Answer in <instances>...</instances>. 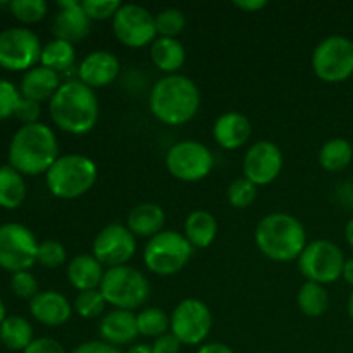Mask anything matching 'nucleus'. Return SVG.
Masks as SVG:
<instances>
[{"mask_svg": "<svg viewBox=\"0 0 353 353\" xmlns=\"http://www.w3.org/2000/svg\"><path fill=\"white\" fill-rule=\"evenodd\" d=\"M57 159V138L54 130L43 123L24 124L10 140L9 165H12L21 174H47Z\"/></svg>", "mask_w": 353, "mask_h": 353, "instance_id": "nucleus-1", "label": "nucleus"}, {"mask_svg": "<svg viewBox=\"0 0 353 353\" xmlns=\"http://www.w3.org/2000/svg\"><path fill=\"white\" fill-rule=\"evenodd\" d=\"M200 90L193 79L183 74H168L157 79L150 92V110L168 126H183L200 109Z\"/></svg>", "mask_w": 353, "mask_h": 353, "instance_id": "nucleus-2", "label": "nucleus"}, {"mask_svg": "<svg viewBox=\"0 0 353 353\" xmlns=\"http://www.w3.org/2000/svg\"><path fill=\"white\" fill-rule=\"evenodd\" d=\"M48 114L55 126L69 134H86L99 121V100L95 90L81 81L62 83L48 102Z\"/></svg>", "mask_w": 353, "mask_h": 353, "instance_id": "nucleus-3", "label": "nucleus"}, {"mask_svg": "<svg viewBox=\"0 0 353 353\" xmlns=\"http://www.w3.org/2000/svg\"><path fill=\"white\" fill-rule=\"evenodd\" d=\"M255 245L274 262L299 261L307 247V233L295 216L286 212L268 214L255 228Z\"/></svg>", "mask_w": 353, "mask_h": 353, "instance_id": "nucleus-4", "label": "nucleus"}, {"mask_svg": "<svg viewBox=\"0 0 353 353\" xmlns=\"http://www.w3.org/2000/svg\"><path fill=\"white\" fill-rule=\"evenodd\" d=\"M99 169L86 155H62L45 174L48 192L62 200H74L88 193L97 183Z\"/></svg>", "mask_w": 353, "mask_h": 353, "instance_id": "nucleus-5", "label": "nucleus"}, {"mask_svg": "<svg viewBox=\"0 0 353 353\" xmlns=\"http://www.w3.org/2000/svg\"><path fill=\"white\" fill-rule=\"evenodd\" d=\"M99 290L109 305L130 312L147 303L150 296V283L147 276L131 265L107 269Z\"/></svg>", "mask_w": 353, "mask_h": 353, "instance_id": "nucleus-6", "label": "nucleus"}, {"mask_svg": "<svg viewBox=\"0 0 353 353\" xmlns=\"http://www.w3.org/2000/svg\"><path fill=\"white\" fill-rule=\"evenodd\" d=\"M192 252L193 247L185 234L164 230L148 240L143 252V262L152 274L172 276L188 264Z\"/></svg>", "mask_w": 353, "mask_h": 353, "instance_id": "nucleus-7", "label": "nucleus"}, {"mask_svg": "<svg viewBox=\"0 0 353 353\" xmlns=\"http://www.w3.org/2000/svg\"><path fill=\"white\" fill-rule=\"evenodd\" d=\"M314 74L326 83H341L353 74V41L333 34L319 41L312 54Z\"/></svg>", "mask_w": 353, "mask_h": 353, "instance_id": "nucleus-8", "label": "nucleus"}, {"mask_svg": "<svg viewBox=\"0 0 353 353\" xmlns=\"http://www.w3.org/2000/svg\"><path fill=\"white\" fill-rule=\"evenodd\" d=\"M343 250L330 240H316L307 243L305 250L299 257V269L307 281L330 285L343 276Z\"/></svg>", "mask_w": 353, "mask_h": 353, "instance_id": "nucleus-9", "label": "nucleus"}, {"mask_svg": "<svg viewBox=\"0 0 353 353\" xmlns=\"http://www.w3.org/2000/svg\"><path fill=\"white\" fill-rule=\"evenodd\" d=\"M165 168L179 181H202L212 171L214 155L200 141H178L165 154Z\"/></svg>", "mask_w": 353, "mask_h": 353, "instance_id": "nucleus-10", "label": "nucleus"}, {"mask_svg": "<svg viewBox=\"0 0 353 353\" xmlns=\"http://www.w3.org/2000/svg\"><path fill=\"white\" fill-rule=\"evenodd\" d=\"M38 241L26 226L7 223L0 226V268L6 271L23 272L33 268L38 255Z\"/></svg>", "mask_w": 353, "mask_h": 353, "instance_id": "nucleus-11", "label": "nucleus"}, {"mask_svg": "<svg viewBox=\"0 0 353 353\" xmlns=\"http://www.w3.org/2000/svg\"><path fill=\"white\" fill-rule=\"evenodd\" d=\"M41 43L28 28H9L0 33V65L7 71H30L40 62Z\"/></svg>", "mask_w": 353, "mask_h": 353, "instance_id": "nucleus-12", "label": "nucleus"}, {"mask_svg": "<svg viewBox=\"0 0 353 353\" xmlns=\"http://www.w3.org/2000/svg\"><path fill=\"white\" fill-rule=\"evenodd\" d=\"M112 30L117 40L130 48H141L157 38L155 16L137 3H123L112 17Z\"/></svg>", "mask_w": 353, "mask_h": 353, "instance_id": "nucleus-13", "label": "nucleus"}, {"mask_svg": "<svg viewBox=\"0 0 353 353\" xmlns=\"http://www.w3.org/2000/svg\"><path fill=\"white\" fill-rule=\"evenodd\" d=\"M212 327L210 309L199 299H185L171 314V333L181 345H200Z\"/></svg>", "mask_w": 353, "mask_h": 353, "instance_id": "nucleus-14", "label": "nucleus"}, {"mask_svg": "<svg viewBox=\"0 0 353 353\" xmlns=\"http://www.w3.org/2000/svg\"><path fill=\"white\" fill-rule=\"evenodd\" d=\"M93 257L107 269L128 265L137 254V238L119 223H112L103 228L93 240Z\"/></svg>", "mask_w": 353, "mask_h": 353, "instance_id": "nucleus-15", "label": "nucleus"}, {"mask_svg": "<svg viewBox=\"0 0 353 353\" xmlns=\"http://www.w3.org/2000/svg\"><path fill=\"white\" fill-rule=\"evenodd\" d=\"M283 169V154L272 141L261 140L252 145L243 159V176L255 186H268L278 179Z\"/></svg>", "mask_w": 353, "mask_h": 353, "instance_id": "nucleus-16", "label": "nucleus"}, {"mask_svg": "<svg viewBox=\"0 0 353 353\" xmlns=\"http://www.w3.org/2000/svg\"><path fill=\"white\" fill-rule=\"evenodd\" d=\"M90 30H92V19L83 10L81 2L76 0L59 2V12L52 23L55 38L74 45L76 41L85 40L90 34Z\"/></svg>", "mask_w": 353, "mask_h": 353, "instance_id": "nucleus-17", "label": "nucleus"}, {"mask_svg": "<svg viewBox=\"0 0 353 353\" xmlns=\"http://www.w3.org/2000/svg\"><path fill=\"white\" fill-rule=\"evenodd\" d=\"M121 72V62L112 52L95 50L86 55L78 69L79 81L88 88H105L117 79Z\"/></svg>", "mask_w": 353, "mask_h": 353, "instance_id": "nucleus-18", "label": "nucleus"}, {"mask_svg": "<svg viewBox=\"0 0 353 353\" xmlns=\"http://www.w3.org/2000/svg\"><path fill=\"white\" fill-rule=\"evenodd\" d=\"M252 134V124L245 114L230 110L221 114L212 128V137L216 143L224 150H236L241 148Z\"/></svg>", "mask_w": 353, "mask_h": 353, "instance_id": "nucleus-19", "label": "nucleus"}, {"mask_svg": "<svg viewBox=\"0 0 353 353\" xmlns=\"http://www.w3.org/2000/svg\"><path fill=\"white\" fill-rule=\"evenodd\" d=\"M30 312L38 323L45 326H62L71 319L72 307L62 293L47 290L40 292L33 300H30Z\"/></svg>", "mask_w": 353, "mask_h": 353, "instance_id": "nucleus-20", "label": "nucleus"}, {"mask_svg": "<svg viewBox=\"0 0 353 353\" xmlns=\"http://www.w3.org/2000/svg\"><path fill=\"white\" fill-rule=\"evenodd\" d=\"M100 336L102 341L119 348L121 345H130L137 340L138 324L137 316L130 310L114 309L110 312H105L100 319Z\"/></svg>", "mask_w": 353, "mask_h": 353, "instance_id": "nucleus-21", "label": "nucleus"}, {"mask_svg": "<svg viewBox=\"0 0 353 353\" xmlns=\"http://www.w3.org/2000/svg\"><path fill=\"white\" fill-rule=\"evenodd\" d=\"M61 86L62 83L59 72L43 68V65H34L33 69L24 72L23 79H21L19 92L23 99L41 103L47 102V100L50 102L52 97L57 93Z\"/></svg>", "mask_w": 353, "mask_h": 353, "instance_id": "nucleus-22", "label": "nucleus"}, {"mask_svg": "<svg viewBox=\"0 0 353 353\" xmlns=\"http://www.w3.org/2000/svg\"><path fill=\"white\" fill-rule=\"evenodd\" d=\"M165 212L161 205L152 202L138 203L128 214L126 228L134 234V238H154L164 231Z\"/></svg>", "mask_w": 353, "mask_h": 353, "instance_id": "nucleus-23", "label": "nucleus"}, {"mask_svg": "<svg viewBox=\"0 0 353 353\" xmlns=\"http://www.w3.org/2000/svg\"><path fill=\"white\" fill-rule=\"evenodd\" d=\"M103 274V265L90 254L76 255L68 264V279L78 292L99 290Z\"/></svg>", "mask_w": 353, "mask_h": 353, "instance_id": "nucleus-24", "label": "nucleus"}, {"mask_svg": "<svg viewBox=\"0 0 353 353\" xmlns=\"http://www.w3.org/2000/svg\"><path fill=\"white\" fill-rule=\"evenodd\" d=\"M150 59L159 71L168 74H178L186 61V50L178 38L157 37L150 45Z\"/></svg>", "mask_w": 353, "mask_h": 353, "instance_id": "nucleus-25", "label": "nucleus"}, {"mask_svg": "<svg viewBox=\"0 0 353 353\" xmlns=\"http://www.w3.org/2000/svg\"><path fill=\"white\" fill-rule=\"evenodd\" d=\"M217 219L207 210H193L185 221V238L193 248H207L217 236Z\"/></svg>", "mask_w": 353, "mask_h": 353, "instance_id": "nucleus-26", "label": "nucleus"}, {"mask_svg": "<svg viewBox=\"0 0 353 353\" xmlns=\"http://www.w3.org/2000/svg\"><path fill=\"white\" fill-rule=\"evenodd\" d=\"M26 199V183L23 174L12 165L0 168V207L14 210Z\"/></svg>", "mask_w": 353, "mask_h": 353, "instance_id": "nucleus-27", "label": "nucleus"}, {"mask_svg": "<svg viewBox=\"0 0 353 353\" xmlns=\"http://www.w3.org/2000/svg\"><path fill=\"white\" fill-rule=\"evenodd\" d=\"M0 341L12 352H24L33 341V327L24 317L9 316L0 324Z\"/></svg>", "mask_w": 353, "mask_h": 353, "instance_id": "nucleus-28", "label": "nucleus"}, {"mask_svg": "<svg viewBox=\"0 0 353 353\" xmlns=\"http://www.w3.org/2000/svg\"><path fill=\"white\" fill-rule=\"evenodd\" d=\"M353 159V147L345 138H331L321 147L319 164L330 172H340L350 165Z\"/></svg>", "mask_w": 353, "mask_h": 353, "instance_id": "nucleus-29", "label": "nucleus"}, {"mask_svg": "<svg viewBox=\"0 0 353 353\" xmlns=\"http://www.w3.org/2000/svg\"><path fill=\"white\" fill-rule=\"evenodd\" d=\"M76 61V50L74 45L69 43V41L59 40L54 38L48 43L43 45L40 55V65L43 68L52 69L55 72L65 71V69L71 68Z\"/></svg>", "mask_w": 353, "mask_h": 353, "instance_id": "nucleus-30", "label": "nucleus"}, {"mask_svg": "<svg viewBox=\"0 0 353 353\" xmlns=\"http://www.w3.org/2000/svg\"><path fill=\"white\" fill-rule=\"evenodd\" d=\"M296 303L307 317H321L330 309V295L323 285L307 281L300 286Z\"/></svg>", "mask_w": 353, "mask_h": 353, "instance_id": "nucleus-31", "label": "nucleus"}, {"mask_svg": "<svg viewBox=\"0 0 353 353\" xmlns=\"http://www.w3.org/2000/svg\"><path fill=\"white\" fill-rule=\"evenodd\" d=\"M138 333L147 338H161L171 330V316L157 307H148L137 316Z\"/></svg>", "mask_w": 353, "mask_h": 353, "instance_id": "nucleus-32", "label": "nucleus"}, {"mask_svg": "<svg viewBox=\"0 0 353 353\" xmlns=\"http://www.w3.org/2000/svg\"><path fill=\"white\" fill-rule=\"evenodd\" d=\"M186 26V17L176 7H168L162 9L161 12L155 16V30H157V37L164 38H178V34L183 33Z\"/></svg>", "mask_w": 353, "mask_h": 353, "instance_id": "nucleus-33", "label": "nucleus"}, {"mask_svg": "<svg viewBox=\"0 0 353 353\" xmlns=\"http://www.w3.org/2000/svg\"><path fill=\"white\" fill-rule=\"evenodd\" d=\"M107 302L100 290H88L79 292L74 300V310L83 319H93V317L103 316Z\"/></svg>", "mask_w": 353, "mask_h": 353, "instance_id": "nucleus-34", "label": "nucleus"}, {"mask_svg": "<svg viewBox=\"0 0 353 353\" xmlns=\"http://www.w3.org/2000/svg\"><path fill=\"white\" fill-rule=\"evenodd\" d=\"M9 9L12 16L24 24L40 23L48 12L45 0H14L10 2Z\"/></svg>", "mask_w": 353, "mask_h": 353, "instance_id": "nucleus-35", "label": "nucleus"}, {"mask_svg": "<svg viewBox=\"0 0 353 353\" xmlns=\"http://www.w3.org/2000/svg\"><path fill=\"white\" fill-rule=\"evenodd\" d=\"M257 190L259 186H255L245 176H241V178H236L228 186V202L234 209H247L257 199Z\"/></svg>", "mask_w": 353, "mask_h": 353, "instance_id": "nucleus-36", "label": "nucleus"}, {"mask_svg": "<svg viewBox=\"0 0 353 353\" xmlns=\"http://www.w3.org/2000/svg\"><path fill=\"white\" fill-rule=\"evenodd\" d=\"M68 259V254H65L64 245L59 243L55 240H47L41 241L38 245V255H37V262H40L43 268L48 269H55L61 268L62 264Z\"/></svg>", "mask_w": 353, "mask_h": 353, "instance_id": "nucleus-37", "label": "nucleus"}, {"mask_svg": "<svg viewBox=\"0 0 353 353\" xmlns=\"http://www.w3.org/2000/svg\"><path fill=\"white\" fill-rule=\"evenodd\" d=\"M21 99L23 95L14 83L0 79V121L16 114Z\"/></svg>", "mask_w": 353, "mask_h": 353, "instance_id": "nucleus-38", "label": "nucleus"}, {"mask_svg": "<svg viewBox=\"0 0 353 353\" xmlns=\"http://www.w3.org/2000/svg\"><path fill=\"white\" fill-rule=\"evenodd\" d=\"M123 3L116 0H83L81 7L92 21H105L116 16Z\"/></svg>", "mask_w": 353, "mask_h": 353, "instance_id": "nucleus-39", "label": "nucleus"}, {"mask_svg": "<svg viewBox=\"0 0 353 353\" xmlns=\"http://www.w3.org/2000/svg\"><path fill=\"white\" fill-rule=\"evenodd\" d=\"M10 288H12L14 295L19 296V299L24 300H33L34 296L38 295V281L34 279V276L31 274L30 271L16 272L12 274V279H10Z\"/></svg>", "mask_w": 353, "mask_h": 353, "instance_id": "nucleus-40", "label": "nucleus"}, {"mask_svg": "<svg viewBox=\"0 0 353 353\" xmlns=\"http://www.w3.org/2000/svg\"><path fill=\"white\" fill-rule=\"evenodd\" d=\"M40 103L33 102V100H28V99H21L19 105H17V110L14 116L24 124H34V123H40Z\"/></svg>", "mask_w": 353, "mask_h": 353, "instance_id": "nucleus-41", "label": "nucleus"}, {"mask_svg": "<svg viewBox=\"0 0 353 353\" xmlns=\"http://www.w3.org/2000/svg\"><path fill=\"white\" fill-rule=\"evenodd\" d=\"M23 353H68L54 338H37Z\"/></svg>", "mask_w": 353, "mask_h": 353, "instance_id": "nucleus-42", "label": "nucleus"}, {"mask_svg": "<svg viewBox=\"0 0 353 353\" xmlns=\"http://www.w3.org/2000/svg\"><path fill=\"white\" fill-rule=\"evenodd\" d=\"M152 350H154V353H179L181 343L172 333H165L154 341Z\"/></svg>", "mask_w": 353, "mask_h": 353, "instance_id": "nucleus-43", "label": "nucleus"}, {"mask_svg": "<svg viewBox=\"0 0 353 353\" xmlns=\"http://www.w3.org/2000/svg\"><path fill=\"white\" fill-rule=\"evenodd\" d=\"M71 353H123L117 347L105 343V341H86L76 347Z\"/></svg>", "mask_w": 353, "mask_h": 353, "instance_id": "nucleus-44", "label": "nucleus"}, {"mask_svg": "<svg viewBox=\"0 0 353 353\" xmlns=\"http://www.w3.org/2000/svg\"><path fill=\"white\" fill-rule=\"evenodd\" d=\"M234 6L245 12H255V10L264 9L268 2L265 0H238V2H234Z\"/></svg>", "mask_w": 353, "mask_h": 353, "instance_id": "nucleus-45", "label": "nucleus"}, {"mask_svg": "<svg viewBox=\"0 0 353 353\" xmlns=\"http://www.w3.org/2000/svg\"><path fill=\"white\" fill-rule=\"evenodd\" d=\"M196 353H234L233 348H230L224 343H205L199 348Z\"/></svg>", "mask_w": 353, "mask_h": 353, "instance_id": "nucleus-46", "label": "nucleus"}, {"mask_svg": "<svg viewBox=\"0 0 353 353\" xmlns=\"http://www.w3.org/2000/svg\"><path fill=\"white\" fill-rule=\"evenodd\" d=\"M341 278L348 283V285L353 286V259H348L345 262V268H343V276Z\"/></svg>", "mask_w": 353, "mask_h": 353, "instance_id": "nucleus-47", "label": "nucleus"}, {"mask_svg": "<svg viewBox=\"0 0 353 353\" xmlns=\"http://www.w3.org/2000/svg\"><path fill=\"white\" fill-rule=\"evenodd\" d=\"M126 353H154L150 345H133V347L128 348Z\"/></svg>", "mask_w": 353, "mask_h": 353, "instance_id": "nucleus-48", "label": "nucleus"}, {"mask_svg": "<svg viewBox=\"0 0 353 353\" xmlns=\"http://www.w3.org/2000/svg\"><path fill=\"white\" fill-rule=\"evenodd\" d=\"M345 238H347V243L350 245V248L353 250V219H350L345 226Z\"/></svg>", "mask_w": 353, "mask_h": 353, "instance_id": "nucleus-49", "label": "nucleus"}, {"mask_svg": "<svg viewBox=\"0 0 353 353\" xmlns=\"http://www.w3.org/2000/svg\"><path fill=\"white\" fill-rule=\"evenodd\" d=\"M6 305H3V302H2V299H0V324L3 323V321H6Z\"/></svg>", "mask_w": 353, "mask_h": 353, "instance_id": "nucleus-50", "label": "nucleus"}, {"mask_svg": "<svg viewBox=\"0 0 353 353\" xmlns=\"http://www.w3.org/2000/svg\"><path fill=\"white\" fill-rule=\"evenodd\" d=\"M348 316L353 321V292L350 293V299H348Z\"/></svg>", "mask_w": 353, "mask_h": 353, "instance_id": "nucleus-51", "label": "nucleus"}]
</instances>
